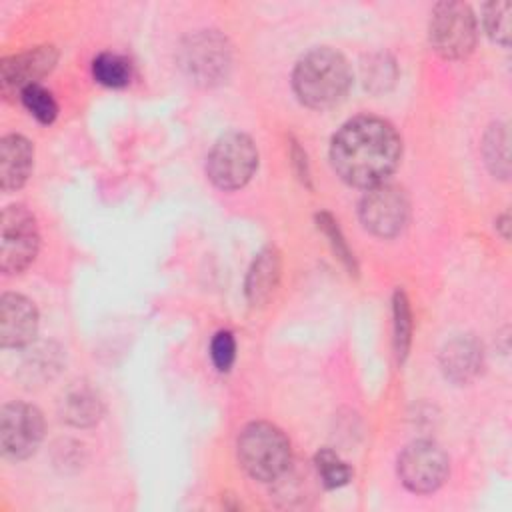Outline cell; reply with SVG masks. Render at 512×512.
Returning a JSON list of instances; mask_svg holds the SVG:
<instances>
[{"instance_id": "9a60e30c", "label": "cell", "mask_w": 512, "mask_h": 512, "mask_svg": "<svg viewBox=\"0 0 512 512\" xmlns=\"http://www.w3.org/2000/svg\"><path fill=\"white\" fill-rule=\"evenodd\" d=\"M442 366L446 376L454 380H466L476 374L480 364L478 346L472 340H456L446 346L442 356Z\"/></svg>"}, {"instance_id": "52a82bcc", "label": "cell", "mask_w": 512, "mask_h": 512, "mask_svg": "<svg viewBox=\"0 0 512 512\" xmlns=\"http://www.w3.org/2000/svg\"><path fill=\"white\" fill-rule=\"evenodd\" d=\"M44 436L42 414L24 402H12L0 414V446L2 454L12 460H24L36 452Z\"/></svg>"}, {"instance_id": "4fadbf2b", "label": "cell", "mask_w": 512, "mask_h": 512, "mask_svg": "<svg viewBox=\"0 0 512 512\" xmlns=\"http://www.w3.org/2000/svg\"><path fill=\"white\" fill-rule=\"evenodd\" d=\"M280 278V256L274 248L262 250L246 278V296L252 304H262L270 298Z\"/></svg>"}, {"instance_id": "ffe728a7", "label": "cell", "mask_w": 512, "mask_h": 512, "mask_svg": "<svg viewBox=\"0 0 512 512\" xmlns=\"http://www.w3.org/2000/svg\"><path fill=\"white\" fill-rule=\"evenodd\" d=\"M316 468L326 488L344 486L352 476V470L348 468V464H344L332 450H320L316 454Z\"/></svg>"}, {"instance_id": "7a4b0ae2", "label": "cell", "mask_w": 512, "mask_h": 512, "mask_svg": "<svg viewBox=\"0 0 512 512\" xmlns=\"http://www.w3.org/2000/svg\"><path fill=\"white\" fill-rule=\"evenodd\" d=\"M350 78V66L340 52L332 48H314L296 64L294 90L300 102L324 110L344 98Z\"/></svg>"}, {"instance_id": "2e32d148", "label": "cell", "mask_w": 512, "mask_h": 512, "mask_svg": "<svg viewBox=\"0 0 512 512\" xmlns=\"http://www.w3.org/2000/svg\"><path fill=\"white\" fill-rule=\"evenodd\" d=\"M92 72H94V78L108 88H122L130 82V76H132L130 62L124 56H118L112 52L100 54L92 62Z\"/></svg>"}, {"instance_id": "6da1fadb", "label": "cell", "mask_w": 512, "mask_h": 512, "mask_svg": "<svg viewBox=\"0 0 512 512\" xmlns=\"http://www.w3.org/2000/svg\"><path fill=\"white\" fill-rule=\"evenodd\" d=\"M402 142L394 126L382 118L358 116L346 122L330 146L336 174L358 188L384 184L398 166Z\"/></svg>"}, {"instance_id": "ac0fdd59", "label": "cell", "mask_w": 512, "mask_h": 512, "mask_svg": "<svg viewBox=\"0 0 512 512\" xmlns=\"http://www.w3.org/2000/svg\"><path fill=\"white\" fill-rule=\"evenodd\" d=\"M24 106L28 108V112L42 124H50L56 114H58V106L52 98V94L42 88L40 84H34V86H28L22 94H20Z\"/></svg>"}, {"instance_id": "7c38bea8", "label": "cell", "mask_w": 512, "mask_h": 512, "mask_svg": "<svg viewBox=\"0 0 512 512\" xmlns=\"http://www.w3.org/2000/svg\"><path fill=\"white\" fill-rule=\"evenodd\" d=\"M34 160L32 144L20 134H8L0 142V184L4 192L18 190L30 176Z\"/></svg>"}, {"instance_id": "5bb4252c", "label": "cell", "mask_w": 512, "mask_h": 512, "mask_svg": "<svg viewBox=\"0 0 512 512\" xmlns=\"http://www.w3.org/2000/svg\"><path fill=\"white\" fill-rule=\"evenodd\" d=\"M226 48L218 36H200L190 48V68L204 78H212L226 66Z\"/></svg>"}, {"instance_id": "ba28073f", "label": "cell", "mask_w": 512, "mask_h": 512, "mask_svg": "<svg viewBox=\"0 0 512 512\" xmlns=\"http://www.w3.org/2000/svg\"><path fill=\"white\" fill-rule=\"evenodd\" d=\"M398 474L408 490L428 494L444 482L448 474V456L434 442H412L398 458Z\"/></svg>"}, {"instance_id": "d6986e66", "label": "cell", "mask_w": 512, "mask_h": 512, "mask_svg": "<svg viewBox=\"0 0 512 512\" xmlns=\"http://www.w3.org/2000/svg\"><path fill=\"white\" fill-rule=\"evenodd\" d=\"M484 154L492 172L504 178L508 174V132L504 126H492L484 142Z\"/></svg>"}, {"instance_id": "30bf717a", "label": "cell", "mask_w": 512, "mask_h": 512, "mask_svg": "<svg viewBox=\"0 0 512 512\" xmlns=\"http://www.w3.org/2000/svg\"><path fill=\"white\" fill-rule=\"evenodd\" d=\"M58 54L54 46H40L2 60L0 66V90L6 98L20 96L28 86L38 84L56 64Z\"/></svg>"}, {"instance_id": "603a6c76", "label": "cell", "mask_w": 512, "mask_h": 512, "mask_svg": "<svg viewBox=\"0 0 512 512\" xmlns=\"http://www.w3.org/2000/svg\"><path fill=\"white\" fill-rule=\"evenodd\" d=\"M210 354H212V360H214L218 370H222V372L230 370V366L234 362V356H236V344H234L232 334L230 332H218L212 340Z\"/></svg>"}, {"instance_id": "cb8c5ba5", "label": "cell", "mask_w": 512, "mask_h": 512, "mask_svg": "<svg viewBox=\"0 0 512 512\" xmlns=\"http://www.w3.org/2000/svg\"><path fill=\"white\" fill-rule=\"evenodd\" d=\"M318 224H320V228L324 230V234L330 238V242H332L336 254H338L348 266L354 264V262H352V256H350V252H348V248H346V244L342 242V236H340V232H338L336 222H334L328 214H322V216H318Z\"/></svg>"}, {"instance_id": "e0dca14e", "label": "cell", "mask_w": 512, "mask_h": 512, "mask_svg": "<svg viewBox=\"0 0 512 512\" xmlns=\"http://www.w3.org/2000/svg\"><path fill=\"white\" fill-rule=\"evenodd\" d=\"M100 416V402L88 390H78L66 400V418L76 426L96 422Z\"/></svg>"}, {"instance_id": "9c48e42d", "label": "cell", "mask_w": 512, "mask_h": 512, "mask_svg": "<svg viewBox=\"0 0 512 512\" xmlns=\"http://www.w3.org/2000/svg\"><path fill=\"white\" fill-rule=\"evenodd\" d=\"M408 216V200L404 192L392 184L372 186L360 202L362 224L376 236H394L404 228Z\"/></svg>"}, {"instance_id": "8fae6325", "label": "cell", "mask_w": 512, "mask_h": 512, "mask_svg": "<svg viewBox=\"0 0 512 512\" xmlns=\"http://www.w3.org/2000/svg\"><path fill=\"white\" fill-rule=\"evenodd\" d=\"M38 312L22 294H4L0 298V342L4 348H20L36 336Z\"/></svg>"}, {"instance_id": "3957f363", "label": "cell", "mask_w": 512, "mask_h": 512, "mask_svg": "<svg viewBox=\"0 0 512 512\" xmlns=\"http://www.w3.org/2000/svg\"><path fill=\"white\" fill-rule=\"evenodd\" d=\"M238 458L252 478L276 480L290 466V442L274 424L252 422L238 438Z\"/></svg>"}, {"instance_id": "5b68a950", "label": "cell", "mask_w": 512, "mask_h": 512, "mask_svg": "<svg viewBox=\"0 0 512 512\" xmlns=\"http://www.w3.org/2000/svg\"><path fill=\"white\" fill-rule=\"evenodd\" d=\"M476 40V20L462 2H442L430 20V42L434 50L450 60L466 56Z\"/></svg>"}, {"instance_id": "8992f818", "label": "cell", "mask_w": 512, "mask_h": 512, "mask_svg": "<svg viewBox=\"0 0 512 512\" xmlns=\"http://www.w3.org/2000/svg\"><path fill=\"white\" fill-rule=\"evenodd\" d=\"M0 228V268L4 274H18L38 252L36 220L24 206L12 204L2 212Z\"/></svg>"}, {"instance_id": "7402d4cb", "label": "cell", "mask_w": 512, "mask_h": 512, "mask_svg": "<svg viewBox=\"0 0 512 512\" xmlns=\"http://www.w3.org/2000/svg\"><path fill=\"white\" fill-rule=\"evenodd\" d=\"M394 326H396V350H398V356L404 358L410 344L412 320H410L408 300L402 292H396L394 296Z\"/></svg>"}, {"instance_id": "44dd1931", "label": "cell", "mask_w": 512, "mask_h": 512, "mask_svg": "<svg viewBox=\"0 0 512 512\" xmlns=\"http://www.w3.org/2000/svg\"><path fill=\"white\" fill-rule=\"evenodd\" d=\"M510 12H512L510 2H492L486 6V12H484V24L488 34L504 46L510 40V26H512Z\"/></svg>"}, {"instance_id": "277c9868", "label": "cell", "mask_w": 512, "mask_h": 512, "mask_svg": "<svg viewBox=\"0 0 512 512\" xmlns=\"http://www.w3.org/2000/svg\"><path fill=\"white\" fill-rule=\"evenodd\" d=\"M258 166V152L250 136L240 132L224 134L208 154L206 172L222 190L242 188Z\"/></svg>"}]
</instances>
